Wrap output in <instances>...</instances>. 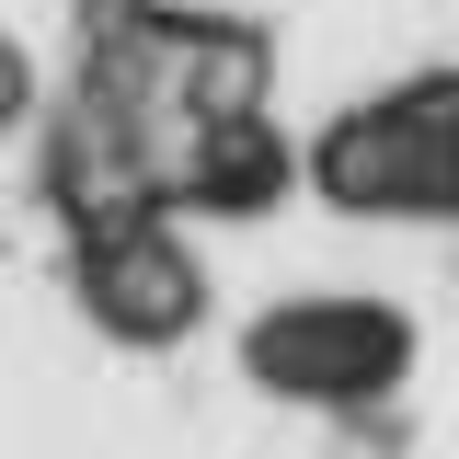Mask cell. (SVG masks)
Instances as JSON below:
<instances>
[{"label":"cell","mask_w":459,"mask_h":459,"mask_svg":"<svg viewBox=\"0 0 459 459\" xmlns=\"http://www.w3.org/2000/svg\"><path fill=\"white\" fill-rule=\"evenodd\" d=\"M310 184L356 219H459V81H413L391 104L333 115Z\"/></svg>","instance_id":"1"},{"label":"cell","mask_w":459,"mask_h":459,"mask_svg":"<svg viewBox=\"0 0 459 459\" xmlns=\"http://www.w3.org/2000/svg\"><path fill=\"white\" fill-rule=\"evenodd\" d=\"M402 356H413V333L379 299H276L241 333V368L287 402H379L402 379Z\"/></svg>","instance_id":"2"},{"label":"cell","mask_w":459,"mask_h":459,"mask_svg":"<svg viewBox=\"0 0 459 459\" xmlns=\"http://www.w3.org/2000/svg\"><path fill=\"white\" fill-rule=\"evenodd\" d=\"M81 310L126 344H172L195 310H207V276L195 253L172 241V219H115L81 241Z\"/></svg>","instance_id":"3"},{"label":"cell","mask_w":459,"mask_h":459,"mask_svg":"<svg viewBox=\"0 0 459 459\" xmlns=\"http://www.w3.org/2000/svg\"><path fill=\"white\" fill-rule=\"evenodd\" d=\"M287 184H299V150H287L264 115H241V126H207L184 172H172V195H195V207H219V219H253V207H276Z\"/></svg>","instance_id":"4"},{"label":"cell","mask_w":459,"mask_h":459,"mask_svg":"<svg viewBox=\"0 0 459 459\" xmlns=\"http://www.w3.org/2000/svg\"><path fill=\"white\" fill-rule=\"evenodd\" d=\"M35 115V69H23V47L0 35V126H23Z\"/></svg>","instance_id":"5"}]
</instances>
